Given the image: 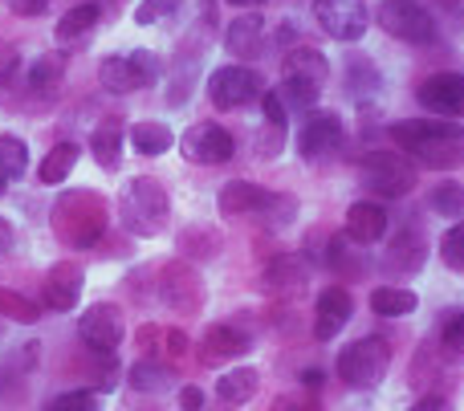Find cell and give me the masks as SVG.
Wrapping results in <instances>:
<instances>
[{
	"mask_svg": "<svg viewBox=\"0 0 464 411\" xmlns=\"http://www.w3.org/2000/svg\"><path fill=\"white\" fill-rule=\"evenodd\" d=\"M204 358L208 363H225V358H240L245 350H253V339H248L245 330H237V326H212L208 334H204Z\"/></svg>",
	"mask_w": 464,
	"mask_h": 411,
	"instance_id": "44dd1931",
	"label": "cell"
},
{
	"mask_svg": "<svg viewBox=\"0 0 464 411\" xmlns=\"http://www.w3.org/2000/svg\"><path fill=\"white\" fill-rule=\"evenodd\" d=\"M387 233V208L379 200H359L346 208V236L359 244H375Z\"/></svg>",
	"mask_w": 464,
	"mask_h": 411,
	"instance_id": "ac0fdd59",
	"label": "cell"
},
{
	"mask_svg": "<svg viewBox=\"0 0 464 411\" xmlns=\"http://www.w3.org/2000/svg\"><path fill=\"white\" fill-rule=\"evenodd\" d=\"M305 282H310V261L297 257V253L273 257L265 265V290H273V293H297Z\"/></svg>",
	"mask_w": 464,
	"mask_h": 411,
	"instance_id": "d6986e66",
	"label": "cell"
},
{
	"mask_svg": "<svg viewBox=\"0 0 464 411\" xmlns=\"http://www.w3.org/2000/svg\"><path fill=\"white\" fill-rule=\"evenodd\" d=\"M122 143H127V139H122V122L111 119L90 135V155H94V163L102 171H114L122 163Z\"/></svg>",
	"mask_w": 464,
	"mask_h": 411,
	"instance_id": "83f0119b",
	"label": "cell"
},
{
	"mask_svg": "<svg viewBox=\"0 0 464 411\" xmlns=\"http://www.w3.org/2000/svg\"><path fill=\"white\" fill-rule=\"evenodd\" d=\"M179 407H184V411H200L204 407V391L200 387H184V391H179Z\"/></svg>",
	"mask_w": 464,
	"mask_h": 411,
	"instance_id": "7dc6e473",
	"label": "cell"
},
{
	"mask_svg": "<svg viewBox=\"0 0 464 411\" xmlns=\"http://www.w3.org/2000/svg\"><path fill=\"white\" fill-rule=\"evenodd\" d=\"M416 98L436 119H464V73H432L420 81Z\"/></svg>",
	"mask_w": 464,
	"mask_h": 411,
	"instance_id": "4fadbf2b",
	"label": "cell"
},
{
	"mask_svg": "<svg viewBox=\"0 0 464 411\" xmlns=\"http://www.w3.org/2000/svg\"><path fill=\"white\" fill-rule=\"evenodd\" d=\"M351 290H343V285H326V290L318 293V306H314V339L318 342H330L343 334V326L351 322Z\"/></svg>",
	"mask_w": 464,
	"mask_h": 411,
	"instance_id": "9a60e30c",
	"label": "cell"
},
{
	"mask_svg": "<svg viewBox=\"0 0 464 411\" xmlns=\"http://www.w3.org/2000/svg\"><path fill=\"white\" fill-rule=\"evenodd\" d=\"M416 306H420V298L411 290H403V285H379L371 293V310L379 318H408V314H416Z\"/></svg>",
	"mask_w": 464,
	"mask_h": 411,
	"instance_id": "f546056e",
	"label": "cell"
},
{
	"mask_svg": "<svg viewBox=\"0 0 464 411\" xmlns=\"http://www.w3.org/2000/svg\"><path fill=\"white\" fill-rule=\"evenodd\" d=\"M16 65H21V49H16L13 41L0 37V86H5V81L16 73Z\"/></svg>",
	"mask_w": 464,
	"mask_h": 411,
	"instance_id": "ee69618b",
	"label": "cell"
},
{
	"mask_svg": "<svg viewBox=\"0 0 464 411\" xmlns=\"http://www.w3.org/2000/svg\"><path fill=\"white\" fill-rule=\"evenodd\" d=\"M176 143H179V155H184L188 163H200V167H217V163H228L232 155H237L232 130H225L220 122H208V119L192 122Z\"/></svg>",
	"mask_w": 464,
	"mask_h": 411,
	"instance_id": "ba28073f",
	"label": "cell"
},
{
	"mask_svg": "<svg viewBox=\"0 0 464 411\" xmlns=\"http://www.w3.org/2000/svg\"><path fill=\"white\" fill-rule=\"evenodd\" d=\"M29 171V147H24V139L16 135H5L0 139V176L5 179H16Z\"/></svg>",
	"mask_w": 464,
	"mask_h": 411,
	"instance_id": "836d02e7",
	"label": "cell"
},
{
	"mask_svg": "<svg viewBox=\"0 0 464 411\" xmlns=\"http://www.w3.org/2000/svg\"><path fill=\"white\" fill-rule=\"evenodd\" d=\"M41 411H98V391H65V396L49 399Z\"/></svg>",
	"mask_w": 464,
	"mask_h": 411,
	"instance_id": "8d00e7d4",
	"label": "cell"
},
{
	"mask_svg": "<svg viewBox=\"0 0 464 411\" xmlns=\"http://www.w3.org/2000/svg\"><path fill=\"white\" fill-rule=\"evenodd\" d=\"M73 163H78V143H73V139H62V143H53L45 151V159H41V167H37V179L41 184H62V179L73 171Z\"/></svg>",
	"mask_w": 464,
	"mask_h": 411,
	"instance_id": "4dcf8cb0",
	"label": "cell"
},
{
	"mask_svg": "<svg viewBox=\"0 0 464 411\" xmlns=\"http://www.w3.org/2000/svg\"><path fill=\"white\" fill-rule=\"evenodd\" d=\"M78 339L90 355H114L127 339V322H122V310L102 301V306H90L78 318Z\"/></svg>",
	"mask_w": 464,
	"mask_h": 411,
	"instance_id": "30bf717a",
	"label": "cell"
},
{
	"mask_svg": "<svg viewBox=\"0 0 464 411\" xmlns=\"http://www.w3.org/2000/svg\"><path fill=\"white\" fill-rule=\"evenodd\" d=\"M277 94H281V102H285L289 110H314V106H318L322 86H314V81H305V78H281Z\"/></svg>",
	"mask_w": 464,
	"mask_h": 411,
	"instance_id": "d6a6232c",
	"label": "cell"
},
{
	"mask_svg": "<svg viewBox=\"0 0 464 411\" xmlns=\"http://www.w3.org/2000/svg\"><path fill=\"white\" fill-rule=\"evenodd\" d=\"M94 358H98L94 391H114V383H119V363H114V355H94Z\"/></svg>",
	"mask_w": 464,
	"mask_h": 411,
	"instance_id": "7bdbcfd3",
	"label": "cell"
},
{
	"mask_svg": "<svg viewBox=\"0 0 464 411\" xmlns=\"http://www.w3.org/2000/svg\"><path fill=\"white\" fill-rule=\"evenodd\" d=\"M428 261V244H424V233L420 228H403L383 253V269L392 277H416Z\"/></svg>",
	"mask_w": 464,
	"mask_h": 411,
	"instance_id": "2e32d148",
	"label": "cell"
},
{
	"mask_svg": "<svg viewBox=\"0 0 464 411\" xmlns=\"http://www.w3.org/2000/svg\"><path fill=\"white\" fill-rule=\"evenodd\" d=\"M387 135L420 167L452 171L464 163V127L457 119H403L392 122Z\"/></svg>",
	"mask_w": 464,
	"mask_h": 411,
	"instance_id": "6da1fadb",
	"label": "cell"
},
{
	"mask_svg": "<svg viewBox=\"0 0 464 411\" xmlns=\"http://www.w3.org/2000/svg\"><path fill=\"white\" fill-rule=\"evenodd\" d=\"M49 225H53L57 241L70 244V249H94L106 236V225H111V204L90 187H70L53 200Z\"/></svg>",
	"mask_w": 464,
	"mask_h": 411,
	"instance_id": "7a4b0ae2",
	"label": "cell"
},
{
	"mask_svg": "<svg viewBox=\"0 0 464 411\" xmlns=\"http://www.w3.org/2000/svg\"><path fill=\"white\" fill-rule=\"evenodd\" d=\"M5 192H8V179H5V176H0V196H5Z\"/></svg>",
	"mask_w": 464,
	"mask_h": 411,
	"instance_id": "9f6ffc18",
	"label": "cell"
},
{
	"mask_svg": "<svg viewBox=\"0 0 464 411\" xmlns=\"http://www.w3.org/2000/svg\"><path fill=\"white\" fill-rule=\"evenodd\" d=\"M98 81H102L111 94H135V90H143V81H139V70H135V62H130V53L102 57V65H98Z\"/></svg>",
	"mask_w": 464,
	"mask_h": 411,
	"instance_id": "cb8c5ba5",
	"label": "cell"
},
{
	"mask_svg": "<svg viewBox=\"0 0 464 411\" xmlns=\"http://www.w3.org/2000/svg\"><path fill=\"white\" fill-rule=\"evenodd\" d=\"M261 110H265V122H273V127H285L289 122V106L281 102L277 90H265L261 94Z\"/></svg>",
	"mask_w": 464,
	"mask_h": 411,
	"instance_id": "b9f144b4",
	"label": "cell"
},
{
	"mask_svg": "<svg viewBox=\"0 0 464 411\" xmlns=\"http://www.w3.org/2000/svg\"><path fill=\"white\" fill-rule=\"evenodd\" d=\"M440 261L452 273H464V220H457V225L440 236Z\"/></svg>",
	"mask_w": 464,
	"mask_h": 411,
	"instance_id": "d590c367",
	"label": "cell"
},
{
	"mask_svg": "<svg viewBox=\"0 0 464 411\" xmlns=\"http://www.w3.org/2000/svg\"><path fill=\"white\" fill-rule=\"evenodd\" d=\"M127 383H130L135 391L160 396V391H168L171 383H176V371H171L168 363H160V358H139V363L127 371Z\"/></svg>",
	"mask_w": 464,
	"mask_h": 411,
	"instance_id": "f1b7e54d",
	"label": "cell"
},
{
	"mask_svg": "<svg viewBox=\"0 0 464 411\" xmlns=\"http://www.w3.org/2000/svg\"><path fill=\"white\" fill-rule=\"evenodd\" d=\"M281 78H305V81H314V86H326L330 62L318 53V49L294 45V49L285 53V62H281Z\"/></svg>",
	"mask_w": 464,
	"mask_h": 411,
	"instance_id": "7402d4cb",
	"label": "cell"
},
{
	"mask_svg": "<svg viewBox=\"0 0 464 411\" xmlns=\"http://www.w3.org/2000/svg\"><path fill=\"white\" fill-rule=\"evenodd\" d=\"M176 8H179V0H143V5L135 8V24H160V21H168Z\"/></svg>",
	"mask_w": 464,
	"mask_h": 411,
	"instance_id": "74e56055",
	"label": "cell"
},
{
	"mask_svg": "<svg viewBox=\"0 0 464 411\" xmlns=\"http://www.w3.org/2000/svg\"><path fill=\"white\" fill-rule=\"evenodd\" d=\"M98 16H102V8H98V5H90V0H78V5H73L70 13H65L62 21H57L53 41H57V45H62V49H70L73 41H78V37H86V33L94 29V24H98Z\"/></svg>",
	"mask_w": 464,
	"mask_h": 411,
	"instance_id": "484cf974",
	"label": "cell"
},
{
	"mask_svg": "<svg viewBox=\"0 0 464 411\" xmlns=\"http://www.w3.org/2000/svg\"><path fill=\"white\" fill-rule=\"evenodd\" d=\"M428 208L440 212V216H449V220H464V184H457V179L436 184L432 196H428Z\"/></svg>",
	"mask_w": 464,
	"mask_h": 411,
	"instance_id": "1f68e13d",
	"label": "cell"
},
{
	"mask_svg": "<svg viewBox=\"0 0 464 411\" xmlns=\"http://www.w3.org/2000/svg\"><path fill=\"white\" fill-rule=\"evenodd\" d=\"M265 94V81L248 65H220L208 73V102L217 110H240V106L256 102Z\"/></svg>",
	"mask_w": 464,
	"mask_h": 411,
	"instance_id": "52a82bcc",
	"label": "cell"
},
{
	"mask_svg": "<svg viewBox=\"0 0 464 411\" xmlns=\"http://www.w3.org/2000/svg\"><path fill=\"white\" fill-rule=\"evenodd\" d=\"M127 143L135 147L143 159H160V155H168L171 147H176V135H171V127H163V122L143 119V122H135V127H130Z\"/></svg>",
	"mask_w": 464,
	"mask_h": 411,
	"instance_id": "d4e9b609",
	"label": "cell"
},
{
	"mask_svg": "<svg viewBox=\"0 0 464 411\" xmlns=\"http://www.w3.org/2000/svg\"><path fill=\"white\" fill-rule=\"evenodd\" d=\"M225 49L232 57H256L265 49V21L261 13H240L225 29Z\"/></svg>",
	"mask_w": 464,
	"mask_h": 411,
	"instance_id": "ffe728a7",
	"label": "cell"
},
{
	"mask_svg": "<svg viewBox=\"0 0 464 411\" xmlns=\"http://www.w3.org/2000/svg\"><path fill=\"white\" fill-rule=\"evenodd\" d=\"M225 5H232V8H261L265 0H225Z\"/></svg>",
	"mask_w": 464,
	"mask_h": 411,
	"instance_id": "f5cc1de1",
	"label": "cell"
},
{
	"mask_svg": "<svg viewBox=\"0 0 464 411\" xmlns=\"http://www.w3.org/2000/svg\"><path fill=\"white\" fill-rule=\"evenodd\" d=\"M90 5H98V8H106V5H114V0H90Z\"/></svg>",
	"mask_w": 464,
	"mask_h": 411,
	"instance_id": "11a10c76",
	"label": "cell"
},
{
	"mask_svg": "<svg viewBox=\"0 0 464 411\" xmlns=\"http://www.w3.org/2000/svg\"><path fill=\"white\" fill-rule=\"evenodd\" d=\"M261 216H265V220H269V225H273V228L289 225V220H294V216H297V200H294V196H277V192H273L269 208H265V212H261Z\"/></svg>",
	"mask_w": 464,
	"mask_h": 411,
	"instance_id": "60d3db41",
	"label": "cell"
},
{
	"mask_svg": "<svg viewBox=\"0 0 464 411\" xmlns=\"http://www.w3.org/2000/svg\"><path fill=\"white\" fill-rule=\"evenodd\" d=\"M411 411H457V407H452L444 396H424V399H420V404L411 407Z\"/></svg>",
	"mask_w": 464,
	"mask_h": 411,
	"instance_id": "c3c4849f",
	"label": "cell"
},
{
	"mask_svg": "<svg viewBox=\"0 0 464 411\" xmlns=\"http://www.w3.org/2000/svg\"><path fill=\"white\" fill-rule=\"evenodd\" d=\"M130 62H135L139 81H143V86H155V81L163 78V62L151 53V49H135V53H130Z\"/></svg>",
	"mask_w": 464,
	"mask_h": 411,
	"instance_id": "ab89813d",
	"label": "cell"
},
{
	"mask_svg": "<svg viewBox=\"0 0 464 411\" xmlns=\"http://www.w3.org/2000/svg\"><path fill=\"white\" fill-rule=\"evenodd\" d=\"M13 244H16V233H13V225H8V220L0 216V257H5V253H13Z\"/></svg>",
	"mask_w": 464,
	"mask_h": 411,
	"instance_id": "681fc988",
	"label": "cell"
},
{
	"mask_svg": "<svg viewBox=\"0 0 464 411\" xmlns=\"http://www.w3.org/2000/svg\"><path fill=\"white\" fill-rule=\"evenodd\" d=\"M281 411H318V404H281Z\"/></svg>",
	"mask_w": 464,
	"mask_h": 411,
	"instance_id": "db71d44e",
	"label": "cell"
},
{
	"mask_svg": "<svg viewBox=\"0 0 464 411\" xmlns=\"http://www.w3.org/2000/svg\"><path fill=\"white\" fill-rule=\"evenodd\" d=\"M119 220L130 236H160L171 220V196L155 179H130L119 192Z\"/></svg>",
	"mask_w": 464,
	"mask_h": 411,
	"instance_id": "3957f363",
	"label": "cell"
},
{
	"mask_svg": "<svg viewBox=\"0 0 464 411\" xmlns=\"http://www.w3.org/2000/svg\"><path fill=\"white\" fill-rule=\"evenodd\" d=\"M375 21L387 37L408 41V45H432L436 41V21L424 5L416 0H383L375 8Z\"/></svg>",
	"mask_w": 464,
	"mask_h": 411,
	"instance_id": "8992f818",
	"label": "cell"
},
{
	"mask_svg": "<svg viewBox=\"0 0 464 411\" xmlns=\"http://www.w3.org/2000/svg\"><path fill=\"white\" fill-rule=\"evenodd\" d=\"M49 0H8V8H13L16 16H41L45 13Z\"/></svg>",
	"mask_w": 464,
	"mask_h": 411,
	"instance_id": "bcb514c9",
	"label": "cell"
},
{
	"mask_svg": "<svg viewBox=\"0 0 464 411\" xmlns=\"http://www.w3.org/2000/svg\"><path fill=\"white\" fill-rule=\"evenodd\" d=\"M314 21L326 37L351 45V41H362V33H367L371 8L367 0H314Z\"/></svg>",
	"mask_w": 464,
	"mask_h": 411,
	"instance_id": "9c48e42d",
	"label": "cell"
},
{
	"mask_svg": "<svg viewBox=\"0 0 464 411\" xmlns=\"http://www.w3.org/2000/svg\"><path fill=\"white\" fill-rule=\"evenodd\" d=\"M0 318H13V322L33 326L41 318V306H37V301H29L24 293L5 290V285H0Z\"/></svg>",
	"mask_w": 464,
	"mask_h": 411,
	"instance_id": "e575fe53",
	"label": "cell"
},
{
	"mask_svg": "<svg viewBox=\"0 0 464 411\" xmlns=\"http://www.w3.org/2000/svg\"><path fill=\"white\" fill-rule=\"evenodd\" d=\"M346 143V127L334 110H318L305 119L302 135H297V155L305 163H330Z\"/></svg>",
	"mask_w": 464,
	"mask_h": 411,
	"instance_id": "8fae6325",
	"label": "cell"
},
{
	"mask_svg": "<svg viewBox=\"0 0 464 411\" xmlns=\"http://www.w3.org/2000/svg\"><path fill=\"white\" fill-rule=\"evenodd\" d=\"M387 367H392V342L379 339V334H367V339L351 342V347L338 355V375H343L346 387H379L387 375Z\"/></svg>",
	"mask_w": 464,
	"mask_h": 411,
	"instance_id": "5b68a950",
	"label": "cell"
},
{
	"mask_svg": "<svg viewBox=\"0 0 464 411\" xmlns=\"http://www.w3.org/2000/svg\"><path fill=\"white\" fill-rule=\"evenodd\" d=\"M256 387H261V375H256V367H232L217 379V399L228 407H240L248 404V399L256 396Z\"/></svg>",
	"mask_w": 464,
	"mask_h": 411,
	"instance_id": "603a6c76",
	"label": "cell"
},
{
	"mask_svg": "<svg viewBox=\"0 0 464 411\" xmlns=\"http://www.w3.org/2000/svg\"><path fill=\"white\" fill-rule=\"evenodd\" d=\"M359 179L371 196L379 200H400L416 187V163L403 151H367L359 159Z\"/></svg>",
	"mask_w": 464,
	"mask_h": 411,
	"instance_id": "277c9868",
	"label": "cell"
},
{
	"mask_svg": "<svg viewBox=\"0 0 464 411\" xmlns=\"http://www.w3.org/2000/svg\"><path fill=\"white\" fill-rule=\"evenodd\" d=\"M302 383H305V387H314V383L322 387V371H302Z\"/></svg>",
	"mask_w": 464,
	"mask_h": 411,
	"instance_id": "816d5d0a",
	"label": "cell"
},
{
	"mask_svg": "<svg viewBox=\"0 0 464 411\" xmlns=\"http://www.w3.org/2000/svg\"><path fill=\"white\" fill-rule=\"evenodd\" d=\"M65 65H70L65 49H49V53H41L37 62L29 65V90L33 94H53L65 78Z\"/></svg>",
	"mask_w": 464,
	"mask_h": 411,
	"instance_id": "4316f807",
	"label": "cell"
},
{
	"mask_svg": "<svg viewBox=\"0 0 464 411\" xmlns=\"http://www.w3.org/2000/svg\"><path fill=\"white\" fill-rule=\"evenodd\" d=\"M440 342H444V350H449L452 358H460V363H464V314H452V318H444Z\"/></svg>",
	"mask_w": 464,
	"mask_h": 411,
	"instance_id": "f35d334b",
	"label": "cell"
},
{
	"mask_svg": "<svg viewBox=\"0 0 464 411\" xmlns=\"http://www.w3.org/2000/svg\"><path fill=\"white\" fill-rule=\"evenodd\" d=\"M82 285H86L82 269L73 265V261H57V265H49V273H45L41 298H45L49 310H57V314H70V310H78Z\"/></svg>",
	"mask_w": 464,
	"mask_h": 411,
	"instance_id": "5bb4252c",
	"label": "cell"
},
{
	"mask_svg": "<svg viewBox=\"0 0 464 411\" xmlns=\"http://www.w3.org/2000/svg\"><path fill=\"white\" fill-rule=\"evenodd\" d=\"M160 298H163V306L184 310V314H196V310L204 306L200 273H196L192 265H184V261H171V265L160 273Z\"/></svg>",
	"mask_w": 464,
	"mask_h": 411,
	"instance_id": "7c38bea8",
	"label": "cell"
},
{
	"mask_svg": "<svg viewBox=\"0 0 464 411\" xmlns=\"http://www.w3.org/2000/svg\"><path fill=\"white\" fill-rule=\"evenodd\" d=\"M281 143H285V127H273V122H265V130H261V155H277Z\"/></svg>",
	"mask_w": 464,
	"mask_h": 411,
	"instance_id": "f6af8a7d",
	"label": "cell"
},
{
	"mask_svg": "<svg viewBox=\"0 0 464 411\" xmlns=\"http://www.w3.org/2000/svg\"><path fill=\"white\" fill-rule=\"evenodd\" d=\"M168 350H171V355H184V350H188V334L184 330H168Z\"/></svg>",
	"mask_w": 464,
	"mask_h": 411,
	"instance_id": "f907efd6",
	"label": "cell"
},
{
	"mask_svg": "<svg viewBox=\"0 0 464 411\" xmlns=\"http://www.w3.org/2000/svg\"><path fill=\"white\" fill-rule=\"evenodd\" d=\"M269 200H273L269 187L253 184V179H228L217 196V208L225 216H261L269 208Z\"/></svg>",
	"mask_w": 464,
	"mask_h": 411,
	"instance_id": "e0dca14e",
	"label": "cell"
}]
</instances>
